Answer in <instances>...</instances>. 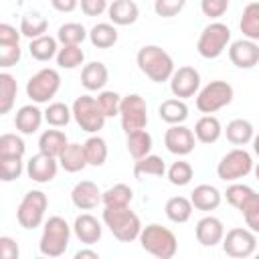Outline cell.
<instances>
[{
  "instance_id": "32",
  "label": "cell",
  "mask_w": 259,
  "mask_h": 259,
  "mask_svg": "<svg viewBox=\"0 0 259 259\" xmlns=\"http://www.w3.org/2000/svg\"><path fill=\"white\" fill-rule=\"evenodd\" d=\"M89 40L97 49H109V47H113L117 42V28H115V24L97 22L89 30Z\"/></svg>"
},
{
  "instance_id": "25",
  "label": "cell",
  "mask_w": 259,
  "mask_h": 259,
  "mask_svg": "<svg viewBox=\"0 0 259 259\" xmlns=\"http://www.w3.org/2000/svg\"><path fill=\"white\" fill-rule=\"evenodd\" d=\"M67 146H69V140L61 130H45L38 138V150L53 158H59Z\"/></svg>"
},
{
  "instance_id": "8",
  "label": "cell",
  "mask_w": 259,
  "mask_h": 259,
  "mask_svg": "<svg viewBox=\"0 0 259 259\" xmlns=\"http://www.w3.org/2000/svg\"><path fill=\"white\" fill-rule=\"evenodd\" d=\"M73 119L77 121V125L83 130V132H89V134H97L99 130H103L105 125V113L101 111L99 103L95 97L91 95H81L75 99L73 103Z\"/></svg>"
},
{
  "instance_id": "51",
  "label": "cell",
  "mask_w": 259,
  "mask_h": 259,
  "mask_svg": "<svg viewBox=\"0 0 259 259\" xmlns=\"http://www.w3.org/2000/svg\"><path fill=\"white\" fill-rule=\"evenodd\" d=\"M79 4L85 16H99L109 8L107 0H79Z\"/></svg>"
},
{
  "instance_id": "10",
  "label": "cell",
  "mask_w": 259,
  "mask_h": 259,
  "mask_svg": "<svg viewBox=\"0 0 259 259\" xmlns=\"http://www.w3.org/2000/svg\"><path fill=\"white\" fill-rule=\"evenodd\" d=\"M119 119H121V130L125 134L146 130L148 125V105L146 99L138 93H130L121 97V107H119Z\"/></svg>"
},
{
  "instance_id": "48",
  "label": "cell",
  "mask_w": 259,
  "mask_h": 259,
  "mask_svg": "<svg viewBox=\"0 0 259 259\" xmlns=\"http://www.w3.org/2000/svg\"><path fill=\"white\" fill-rule=\"evenodd\" d=\"M186 6V0H154V12L162 18H172L180 14Z\"/></svg>"
},
{
  "instance_id": "31",
  "label": "cell",
  "mask_w": 259,
  "mask_h": 259,
  "mask_svg": "<svg viewBox=\"0 0 259 259\" xmlns=\"http://www.w3.org/2000/svg\"><path fill=\"white\" fill-rule=\"evenodd\" d=\"M192 208H194V206H192V200L186 198V196H172V198L166 200V206H164L166 217H168L172 223H178V225L190 221Z\"/></svg>"
},
{
  "instance_id": "18",
  "label": "cell",
  "mask_w": 259,
  "mask_h": 259,
  "mask_svg": "<svg viewBox=\"0 0 259 259\" xmlns=\"http://www.w3.org/2000/svg\"><path fill=\"white\" fill-rule=\"evenodd\" d=\"M71 200L77 208L81 210H91L95 208L99 202H103V192L99 190V186L91 180H81L75 184V188L71 190Z\"/></svg>"
},
{
  "instance_id": "19",
  "label": "cell",
  "mask_w": 259,
  "mask_h": 259,
  "mask_svg": "<svg viewBox=\"0 0 259 259\" xmlns=\"http://www.w3.org/2000/svg\"><path fill=\"white\" fill-rule=\"evenodd\" d=\"M73 233H75V237H77L81 243H85V245H95V243L101 239V223H99L93 214L83 212V214H79V217L75 219V223H73Z\"/></svg>"
},
{
  "instance_id": "40",
  "label": "cell",
  "mask_w": 259,
  "mask_h": 259,
  "mask_svg": "<svg viewBox=\"0 0 259 259\" xmlns=\"http://www.w3.org/2000/svg\"><path fill=\"white\" fill-rule=\"evenodd\" d=\"M132 198H134V192L127 184H113L103 192L105 206H130Z\"/></svg>"
},
{
  "instance_id": "36",
  "label": "cell",
  "mask_w": 259,
  "mask_h": 259,
  "mask_svg": "<svg viewBox=\"0 0 259 259\" xmlns=\"http://www.w3.org/2000/svg\"><path fill=\"white\" fill-rule=\"evenodd\" d=\"M18 85L10 73H0V115H6L16 99Z\"/></svg>"
},
{
  "instance_id": "20",
  "label": "cell",
  "mask_w": 259,
  "mask_h": 259,
  "mask_svg": "<svg viewBox=\"0 0 259 259\" xmlns=\"http://www.w3.org/2000/svg\"><path fill=\"white\" fill-rule=\"evenodd\" d=\"M107 16L115 26H130L138 20L140 8L134 0H113L107 8Z\"/></svg>"
},
{
  "instance_id": "45",
  "label": "cell",
  "mask_w": 259,
  "mask_h": 259,
  "mask_svg": "<svg viewBox=\"0 0 259 259\" xmlns=\"http://www.w3.org/2000/svg\"><path fill=\"white\" fill-rule=\"evenodd\" d=\"M22 174V158L18 156H0V180L12 182Z\"/></svg>"
},
{
  "instance_id": "44",
  "label": "cell",
  "mask_w": 259,
  "mask_h": 259,
  "mask_svg": "<svg viewBox=\"0 0 259 259\" xmlns=\"http://www.w3.org/2000/svg\"><path fill=\"white\" fill-rule=\"evenodd\" d=\"M26 152V144L16 134H2L0 136V156H18L22 158Z\"/></svg>"
},
{
  "instance_id": "30",
  "label": "cell",
  "mask_w": 259,
  "mask_h": 259,
  "mask_svg": "<svg viewBox=\"0 0 259 259\" xmlns=\"http://www.w3.org/2000/svg\"><path fill=\"white\" fill-rule=\"evenodd\" d=\"M57 42H59L57 38H53V36H49V34H42V36L32 38V40L28 42V53H30V57H32L34 61H40V63L51 61V59L57 57V53H59Z\"/></svg>"
},
{
  "instance_id": "29",
  "label": "cell",
  "mask_w": 259,
  "mask_h": 259,
  "mask_svg": "<svg viewBox=\"0 0 259 259\" xmlns=\"http://www.w3.org/2000/svg\"><path fill=\"white\" fill-rule=\"evenodd\" d=\"M239 28L243 32L245 38L249 40H259V2H249L243 8L241 20H239Z\"/></svg>"
},
{
  "instance_id": "21",
  "label": "cell",
  "mask_w": 259,
  "mask_h": 259,
  "mask_svg": "<svg viewBox=\"0 0 259 259\" xmlns=\"http://www.w3.org/2000/svg\"><path fill=\"white\" fill-rule=\"evenodd\" d=\"M42 119H45V111H40L36 105L30 103V105H22V107L16 111V115H14V125H16V130H18L20 134L30 136V134L38 132Z\"/></svg>"
},
{
  "instance_id": "37",
  "label": "cell",
  "mask_w": 259,
  "mask_h": 259,
  "mask_svg": "<svg viewBox=\"0 0 259 259\" xmlns=\"http://www.w3.org/2000/svg\"><path fill=\"white\" fill-rule=\"evenodd\" d=\"M83 148H85V158H87V164L89 166H103L105 164V160H107V144H105V140L103 138H99V136H91L85 144H83Z\"/></svg>"
},
{
  "instance_id": "3",
  "label": "cell",
  "mask_w": 259,
  "mask_h": 259,
  "mask_svg": "<svg viewBox=\"0 0 259 259\" xmlns=\"http://www.w3.org/2000/svg\"><path fill=\"white\" fill-rule=\"evenodd\" d=\"M140 245L146 253L158 257V259H172L178 251V241H176V235L162 227V225H146L142 227V233H140Z\"/></svg>"
},
{
  "instance_id": "39",
  "label": "cell",
  "mask_w": 259,
  "mask_h": 259,
  "mask_svg": "<svg viewBox=\"0 0 259 259\" xmlns=\"http://www.w3.org/2000/svg\"><path fill=\"white\" fill-rule=\"evenodd\" d=\"M87 36H89V32L79 22H65L57 30V40L61 45H81Z\"/></svg>"
},
{
  "instance_id": "27",
  "label": "cell",
  "mask_w": 259,
  "mask_h": 259,
  "mask_svg": "<svg viewBox=\"0 0 259 259\" xmlns=\"http://www.w3.org/2000/svg\"><path fill=\"white\" fill-rule=\"evenodd\" d=\"M59 164L65 172H81L87 166V158H85V148L81 144H69L63 154L59 156Z\"/></svg>"
},
{
  "instance_id": "22",
  "label": "cell",
  "mask_w": 259,
  "mask_h": 259,
  "mask_svg": "<svg viewBox=\"0 0 259 259\" xmlns=\"http://www.w3.org/2000/svg\"><path fill=\"white\" fill-rule=\"evenodd\" d=\"M109 79V71L103 63L99 61H93V63H87L83 65L81 69V85L87 89V91H101L105 87Z\"/></svg>"
},
{
  "instance_id": "33",
  "label": "cell",
  "mask_w": 259,
  "mask_h": 259,
  "mask_svg": "<svg viewBox=\"0 0 259 259\" xmlns=\"http://www.w3.org/2000/svg\"><path fill=\"white\" fill-rule=\"evenodd\" d=\"M127 152L134 160H140L144 156H148L152 152V136L146 130H138V132H130L127 134Z\"/></svg>"
},
{
  "instance_id": "14",
  "label": "cell",
  "mask_w": 259,
  "mask_h": 259,
  "mask_svg": "<svg viewBox=\"0 0 259 259\" xmlns=\"http://www.w3.org/2000/svg\"><path fill=\"white\" fill-rule=\"evenodd\" d=\"M194 144H196V136L190 127L182 125V123H176V125H170L164 134V146L170 154H176V156H186L194 150Z\"/></svg>"
},
{
  "instance_id": "49",
  "label": "cell",
  "mask_w": 259,
  "mask_h": 259,
  "mask_svg": "<svg viewBox=\"0 0 259 259\" xmlns=\"http://www.w3.org/2000/svg\"><path fill=\"white\" fill-rule=\"evenodd\" d=\"M253 192V188L251 186H247V184H231L229 188H227V192H225V198H227V202L231 204V206H235L237 210H239V206L247 200V196Z\"/></svg>"
},
{
  "instance_id": "17",
  "label": "cell",
  "mask_w": 259,
  "mask_h": 259,
  "mask_svg": "<svg viewBox=\"0 0 259 259\" xmlns=\"http://www.w3.org/2000/svg\"><path fill=\"white\" fill-rule=\"evenodd\" d=\"M194 235H196V241H198L202 247H214V245L223 243L225 225H223L221 219L208 214V217H202V219L196 223Z\"/></svg>"
},
{
  "instance_id": "54",
  "label": "cell",
  "mask_w": 259,
  "mask_h": 259,
  "mask_svg": "<svg viewBox=\"0 0 259 259\" xmlns=\"http://www.w3.org/2000/svg\"><path fill=\"white\" fill-rule=\"evenodd\" d=\"M51 6L57 12H73L79 6V0H51Z\"/></svg>"
},
{
  "instance_id": "57",
  "label": "cell",
  "mask_w": 259,
  "mask_h": 259,
  "mask_svg": "<svg viewBox=\"0 0 259 259\" xmlns=\"http://www.w3.org/2000/svg\"><path fill=\"white\" fill-rule=\"evenodd\" d=\"M255 178L259 180V162H257V166H255Z\"/></svg>"
},
{
  "instance_id": "24",
  "label": "cell",
  "mask_w": 259,
  "mask_h": 259,
  "mask_svg": "<svg viewBox=\"0 0 259 259\" xmlns=\"http://www.w3.org/2000/svg\"><path fill=\"white\" fill-rule=\"evenodd\" d=\"M158 115H160L162 121H166V123H170V125L184 123L186 117H188V105L184 103V99L172 97V99H166V101L160 103Z\"/></svg>"
},
{
  "instance_id": "38",
  "label": "cell",
  "mask_w": 259,
  "mask_h": 259,
  "mask_svg": "<svg viewBox=\"0 0 259 259\" xmlns=\"http://www.w3.org/2000/svg\"><path fill=\"white\" fill-rule=\"evenodd\" d=\"M57 65L61 69H77L85 61V53L79 45H63L57 53Z\"/></svg>"
},
{
  "instance_id": "28",
  "label": "cell",
  "mask_w": 259,
  "mask_h": 259,
  "mask_svg": "<svg viewBox=\"0 0 259 259\" xmlns=\"http://www.w3.org/2000/svg\"><path fill=\"white\" fill-rule=\"evenodd\" d=\"M225 134H227V140H229L231 144H235V146H245V144L253 142L255 130H253V123H251L249 119L239 117V119H233V121L227 123Z\"/></svg>"
},
{
  "instance_id": "35",
  "label": "cell",
  "mask_w": 259,
  "mask_h": 259,
  "mask_svg": "<svg viewBox=\"0 0 259 259\" xmlns=\"http://www.w3.org/2000/svg\"><path fill=\"white\" fill-rule=\"evenodd\" d=\"M47 28H49V20L38 12H30L20 18V32H22V36H26L30 40L42 36L47 32Z\"/></svg>"
},
{
  "instance_id": "26",
  "label": "cell",
  "mask_w": 259,
  "mask_h": 259,
  "mask_svg": "<svg viewBox=\"0 0 259 259\" xmlns=\"http://www.w3.org/2000/svg\"><path fill=\"white\" fill-rule=\"evenodd\" d=\"M223 134L221 121L212 113H204L196 123H194V136L202 144H214Z\"/></svg>"
},
{
  "instance_id": "13",
  "label": "cell",
  "mask_w": 259,
  "mask_h": 259,
  "mask_svg": "<svg viewBox=\"0 0 259 259\" xmlns=\"http://www.w3.org/2000/svg\"><path fill=\"white\" fill-rule=\"evenodd\" d=\"M200 89V73L194 67H178L170 77V91L178 99H186L196 95Z\"/></svg>"
},
{
  "instance_id": "5",
  "label": "cell",
  "mask_w": 259,
  "mask_h": 259,
  "mask_svg": "<svg viewBox=\"0 0 259 259\" xmlns=\"http://www.w3.org/2000/svg\"><path fill=\"white\" fill-rule=\"evenodd\" d=\"M229 42H231V28L225 22L217 20L202 28L196 42V51L202 59H217L225 53Z\"/></svg>"
},
{
  "instance_id": "58",
  "label": "cell",
  "mask_w": 259,
  "mask_h": 259,
  "mask_svg": "<svg viewBox=\"0 0 259 259\" xmlns=\"http://www.w3.org/2000/svg\"><path fill=\"white\" fill-rule=\"evenodd\" d=\"M257 255H259V253H257Z\"/></svg>"
},
{
  "instance_id": "1",
  "label": "cell",
  "mask_w": 259,
  "mask_h": 259,
  "mask_svg": "<svg viewBox=\"0 0 259 259\" xmlns=\"http://www.w3.org/2000/svg\"><path fill=\"white\" fill-rule=\"evenodd\" d=\"M136 63L140 67V71L154 83H164L170 81L174 69V61L172 57L158 45H146L138 51L136 55Z\"/></svg>"
},
{
  "instance_id": "12",
  "label": "cell",
  "mask_w": 259,
  "mask_h": 259,
  "mask_svg": "<svg viewBox=\"0 0 259 259\" xmlns=\"http://www.w3.org/2000/svg\"><path fill=\"white\" fill-rule=\"evenodd\" d=\"M223 251L235 259L251 257L257 251V237L249 227H235L227 231V235L223 237Z\"/></svg>"
},
{
  "instance_id": "56",
  "label": "cell",
  "mask_w": 259,
  "mask_h": 259,
  "mask_svg": "<svg viewBox=\"0 0 259 259\" xmlns=\"http://www.w3.org/2000/svg\"><path fill=\"white\" fill-rule=\"evenodd\" d=\"M253 150H255V154L259 156V134L253 136Z\"/></svg>"
},
{
  "instance_id": "16",
  "label": "cell",
  "mask_w": 259,
  "mask_h": 259,
  "mask_svg": "<svg viewBox=\"0 0 259 259\" xmlns=\"http://www.w3.org/2000/svg\"><path fill=\"white\" fill-rule=\"evenodd\" d=\"M229 59L239 69H253L259 63V45L249 38L235 40L229 47Z\"/></svg>"
},
{
  "instance_id": "43",
  "label": "cell",
  "mask_w": 259,
  "mask_h": 259,
  "mask_svg": "<svg viewBox=\"0 0 259 259\" xmlns=\"http://www.w3.org/2000/svg\"><path fill=\"white\" fill-rule=\"evenodd\" d=\"M166 174H168L170 184H174V186H186V184L192 180L194 170H192V166H190L186 160H178V162H174V164L166 170Z\"/></svg>"
},
{
  "instance_id": "46",
  "label": "cell",
  "mask_w": 259,
  "mask_h": 259,
  "mask_svg": "<svg viewBox=\"0 0 259 259\" xmlns=\"http://www.w3.org/2000/svg\"><path fill=\"white\" fill-rule=\"evenodd\" d=\"M97 103H99L101 111L105 113V117H115V115H119L121 95L117 91H101L97 95Z\"/></svg>"
},
{
  "instance_id": "53",
  "label": "cell",
  "mask_w": 259,
  "mask_h": 259,
  "mask_svg": "<svg viewBox=\"0 0 259 259\" xmlns=\"http://www.w3.org/2000/svg\"><path fill=\"white\" fill-rule=\"evenodd\" d=\"M20 30H16L12 24L2 22L0 24V42H20Z\"/></svg>"
},
{
  "instance_id": "34",
  "label": "cell",
  "mask_w": 259,
  "mask_h": 259,
  "mask_svg": "<svg viewBox=\"0 0 259 259\" xmlns=\"http://www.w3.org/2000/svg\"><path fill=\"white\" fill-rule=\"evenodd\" d=\"M166 174V164L160 156L148 154L140 160H136L134 164V176L142 178V176H164Z\"/></svg>"
},
{
  "instance_id": "9",
  "label": "cell",
  "mask_w": 259,
  "mask_h": 259,
  "mask_svg": "<svg viewBox=\"0 0 259 259\" xmlns=\"http://www.w3.org/2000/svg\"><path fill=\"white\" fill-rule=\"evenodd\" d=\"M61 89V75L57 69H40L26 81V95L34 103H49Z\"/></svg>"
},
{
  "instance_id": "11",
  "label": "cell",
  "mask_w": 259,
  "mask_h": 259,
  "mask_svg": "<svg viewBox=\"0 0 259 259\" xmlns=\"http://www.w3.org/2000/svg\"><path fill=\"white\" fill-rule=\"evenodd\" d=\"M251 170H253L251 154L243 148H235V150L227 152L217 166V174L225 182H235L239 178H245Z\"/></svg>"
},
{
  "instance_id": "50",
  "label": "cell",
  "mask_w": 259,
  "mask_h": 259,
  "mask_svg": "<svg viewBox=\"0 0 259 259\" xmlns=\"http://www.w3.org/2000/svg\"><path fill=\"white\" fill-rule=\"evenodd\" d=\"M229 2L231 0H200V10L208 18H221L227 12Z\"/></svg>"
},
{
  "instance_id": "4",
  "label": "cell",
  "mask_w": 259,
  "mask_h": 259,
  "mask_svg": "<svg viewBox=\"0 0 259 259\" xmlns=\"http://www.w3.org/2000/svg\"><path fill=\"white\" fill-rule=\"evenodd\" d=\"M69 239H71V227L63 217L55 214L49 217V221L42 227L38 249L45 257H61L69 247Z\"/></svg>"
},
{
  "instance_id": "52",
  "label": "cell",
  "mask_w": 259,
  "mask_h": 259,
  "mask_svg": "<svg viewBox=\"0 0 259 259\" xmlns=\"http://www.w3.org/2000/svg\"><path fill=\"white\" fill-rule=\"evenodd\" d=\"M20 251L12 237H0V257L2 259H18Z\"/></svg>"
},
{
  "instance_id": "15",
  "label": "cell",
  "mask_w": 259,
  "mask_h": 259,
  "mask_svg": "<svg viewBox=\"0 0 259 259\" xmlns=\"http://www.w3.org/2000/svg\"><path fill=\"white\" fill-rule=\"evenodd\" d=\"M59 166H61V164H59V158H53V156H49V154L38 152V154H34V156L28 160V164H26V174H28L30 180H34V182H38V184H47V182L55 180Z\"/></svg>"
},
{
  "instance_id": "7",
  "label": "cell",
  "mask_w": 259,
  "mask_h": 259,
  "mask_svg": "<svg viewBox=\"0 0 259 259\" xmlns=\"http://www.w3.org/2000/svg\"><path fill=\"white\" fill-rule=\"evenodd\" d=\"M233 95H235V91H233L231 83L221 81V79L210 81L208 85H204L198 91V95H196V109L200 113H214V111L227 107L233 101Z\"/></svg>"
},
{
  "instance_id": "55",
  "label": "cell",
  "mask_w": 259,
  "mask_h": 259,
  "mask_svg": "<svg viewBox=\"0 0 259 259\" xmlns=\"http://www.w3.org/2000/svg\"><path fill=\"white\" fill-rule=\"evenodd\" d=\"M83 257H91V259H99V253L97 251H91V249H81L75 253V259H83Z\"/></svg>"
},
{
  "instance_id": "41",
  "label": "cell",
  "mask_w": 259,
  "mask_h": 259,
  "mask_svg": "<svg viewBox=\"0 0 259 259\" xmlns=\"http://www.w3.org/2000/svg\"><path fill=\"white\" fill-rule=\"evenodd\" d=\"M73 117V109H69L65 103L55 101L49 103V107L45 109V121L53 127H65Z\"/></svg>"
},
{
  "instance_id": "23",
  "label": "cell",
  "mask_w": 259,
  "mask_h": 259,
  "mask_svg": "<svg viewBox=\"0 0 259 259\" xmlns=\"http://www.w3.org/2000/svg\"><path fill=\"white\" fill-rule=\"evenodd\" d=\"M190 200H192V206H194L196 210L208 212V210L219 208V204H221V200H223V194H221L214 186H210V184H198V186L190 192Z\"/></svg>"
},
{
  "instance_id": "2",
  "label": "cell",
  "mask_w": 259,
  "mask_h": 259,
  "mask_svg": "<svg viewBox=\"0 0 259 259\" xmlns=\"http://www.w3.org/2000/svg\"><path fill=\"white\" fill-rule=\"evenodd\" d=\"M103 223L111 235L121 243H132L142 233L140 217L130 206H105Z\"/></svg>"
},
{
  "instance_id": "6",
  "label": "cell",
  "mask_w": 259,
  "mask_h": 259,
  "mask_svg": "<svg viewBox=\"0 0 259 259\" xmlns=\"http://www.w3.org/2000/svg\"><path fill=\"white\" fill-rule=\"evenodd\" d=\"M49 198L42 190H28L16 208V221L22 229H36L45 221Z\"/></svg>"
},
{
  "instance_id": "47",
  "label": "cell",
  "mask_w": 259,
  "mask_h": 259,
  "mask_svg": "<svg viewBox=\"0 0 259 259\" xmlns=\"http://www.w3.org/2000/svg\"><path fill=\"white\" fill-rule=\"evenodd\" d=\"M20 42H0V67H14L20 61Z\"/></svg>"
},
{
  "instance_id": "42",
  "label": "cell",
  "mask_w": 259,
  "mask_h": 259,
  "mask_svg": "<svg viewBox=\"0 0 259 259\" xmlns=\"http://www.w3.org/2000/svg\"><path fill=\"white\" fill-rule=\"evenodd\" d=\"M239 210H241V214L245 219V225L257 235L259 233V194L253 190L247 196V200L239 206Z\"/></svg>"
}]
</instances>
